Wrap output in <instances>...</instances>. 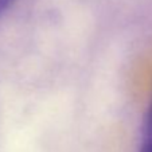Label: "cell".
<instances>
[{"mask_svg":"<svg viewBox=\"0 0 152 152\" xmlns=\"http://www.w3.org/2000/svg\"><path fill=\"white\" fill-rule=\"evenodd\" d=\"M143 152H152V124L149 125L148 133H147L145 141L143 145Z\"/></svg>","mask_w":152,"mask_h":152,"instance_id":"obj_1","label":"cell"},{"mask_svg":"<svg viewBox=\"0 0 152 152\" xmlns=\"http://www.w3.org/2000/svg\"><path fill=\"white\" fill-rule=\"evenodd\" d=\"M8 1L10 0H0V14H1V11L6 8V6L8 4Z\"/></svg>","mask_w":152,"mask_h":152,"instance_id":"obj_2","label":"cell"}]
</instances>
